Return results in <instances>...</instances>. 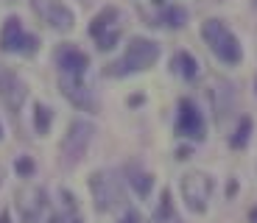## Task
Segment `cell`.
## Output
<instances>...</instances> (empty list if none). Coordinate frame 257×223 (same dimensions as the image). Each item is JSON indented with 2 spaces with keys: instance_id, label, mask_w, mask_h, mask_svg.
<instances>
[{
  "instance_id": "cell-1",
  "label": "cell",
  "mask_w": 257,
  "mask_h": 223,
  "mask_svg": "<svg viewBox=\"0 0 257 223\" xmlns=\"http://www.w3.org/2000/svg\"><path fill=\"white\" fill-rule=\"evenodd\" d=\"M160 45L154 39H146V37H135L132 42L126 45V53H123L117 62H112L106 67V76L112 78H123V76H132V73H143L148 67H154L157 59H160Z\"/></svg>"
},
{
  "instance_id": "cell-2",
  "label": "cell",
  "mask_w": 257,
  "mask_h": 223,
  "mask_svg": "<svg viewBox=\"0 0 257 223\" xmlns=\"http://www.w3.org/2000/svg\"><path fill=\"white\" fill-rule=\"evenodd\" d=\"M201 39L207 42V48L212 51V56L218 62L229 64V67L243 62V48H240L238 37L224 26V20H215V17L204 20L201 23Z\"/></svg>"
},
{
  "instance_id": "cell-3",
  "label": "cell",
  "mask_w": 257,
  "mask_h": 223,
  "mask_svg": "<svg viewBox=\"0 0 257 223\" xmlns=\"http://www.w3.org/2000/svg\"><path fill=\"white\" fill-rule=\"evenodd\" d=\"M92 137H95V126H92L90 120L76 117V120L67 126V131H64V137H62V145H59V162H62L64 170H73L76 165H81V159L87 156V151H90Z\"/></svg>"
},
{
  "instance_id": "cell-4",
  "label": "cell",
  "mask_w": 257,
  "mask_h": 223,
  "mask_svg": "<svg viewBox=\"0 0 257 223\" xmlns=\"http://www.w3.org/2000/svg\"><path fill=\"white\" fill-rule=\"evenodd\" d=\"M87 187H90L92 204H95V212H112L117 206H123L126 195H123L120 178L109 170H95L87 178Z\"/></svg>"
},
{
  "instance_id": "cell-5",
  "label": "cell",
  "mask_w": 257,
  "mask_h": 223,
  "mask_svg": "<svg viewBox=\"0 0 257 223\" xmlns=\"http://www.w3.org/2000/svg\"><path fill=\"white\" fill-rule=\"evenodd\" d=\"M179 190H182V201L185 206L193 212V215H204L207 206H210V198H212V190H215V181L212 176L201 170H193V173H185L179 181Z\"/></svg>"
},
{
  "instance_id": "cell-6",
  "label": "cell",
  "mask_w": 257,
  "mask_h": 223,
  "mask_svg": "<svg viewBox=\"0 0 257 223\" xmlns=\"http://www.w3.org/2000/svg\"><path fill=\"white\" fill-rule=\"evenodd\" d=\"M0 51L3 53H23V56H34L39 51V37L37 34H26L20 17H9L0 28Z\"/></svg>"
},
{
  "instance_id": "cell-7",
  "label": "cell",
  "mask_w": 257,
  "mask_h": 223,
  "mask_svg": "<svg viewBox=\"0 0 257 223\" xmlns=\"http://www.w3.org/2000/svg\"><path fill=\"white\" fill-rule=\"evenodd\" d=\"M31 9L48 28H53L59 34L73 31V26H76V14L64 6L62 0H31Z\"/></svg>"
},
{
  "instance_id": "cell-8",
  "label": "cell",
  "mask_w": 257,
  "mask_h": 223,
  "mask_svg": "<svg viewBox=\"0 0 257 223\" xmlns=\"http://www.w3.org/2000/svg\"><path fill=\"white\" fill-rule=\"evenodd\" d=\"M176 134L185 137V140L201 142L207 137V123L201 109L190 101V98H182L179 101V115H176Z\"/></svg>"
},
{
  "instance_id": "cell-9",
  "label": "cell",
  "mask_w": 257,
  "mask_h": 223,
  "mask_svg": "<svg viewBox=\"0 0 257 223\" xmlns=\"http://www.w3.org/2000/svg\"><path fill=\"white\" fill-rule=\"evenodd\" d=\"M59 89H62V95L67 98L76 109H81V112H95V109H98L95 95H92V89L84 84V78L59 76Z\"/></svg>"
},
{
  "instance_id": "cell-10",
  "label": "cell",
  "mask_w": 257,
  "mask_h": 223,
  "mask_svg": "<svg viewBox=\"0 0 257 223\" xmlns=\"http://www.w3.org/2000/svg\"><path fill=\"white\" fill-rule=\"evenodd\" d=\"M28 98V87L26 81L17 76L14 70H0V101L9 112H20L23 103Z\"/></svg>"
},
{
  "instance_id": "cell-11",
  "label": "cell",
  "mask_w": 257,
  "mask_h": 223,
  "mask_svg": "<svg viewBox=\"0 0 257 223\" xmlns=\"http://www.w3.org/2000/svg\"><path fill=\"white\" fill-rule=\"evenodd\" d=\"M53 62H56L62 76H76V78H84V73L90 67V56L78 51L76 45H59L56 53H53Z\"/></svg>"
},
{
  "instance_id": "cell-12",
  "label": "cell",
  "mask_w": 257,
  "mask_h": 223,
  "mask_svg": "<svg viewBox=\"0 0 257 223\" xmlns=\"http://www.w3.org/2000/svg\"><path fill=\"white\" fill-rule=\"evenodd\" d=\"M117 20H120V12H117L115 6H106V9H101V12L92 17V23H90V28H87V34H90L92 39H98V37H103L106 31H112V26H115Z\"/></svg>"
},
{
  "instance_id": "cell-13",
  "label": "cell",
  "mask_w": 257,
  "mask_h": 223,
  "mask_svg": "<svg viewBox=\"0 0 257 223\" xmlns=\"http://www.w3.org/2000/svg\"><path fill=\"white\" fill-rule=\"evenodd\" d=\"M128 184H132V190H135L140 198H148L151 190H154V173H148V170H143V167L132 165L128 167Z\"/></svg>"
},
{
  "instance_id": "cell-14",
  "label": "cell",
  "mask_w": 257,
  "mask_h": 223,
  "mask_svg": "<svg viewBox=\"0 0 257 223\" xmlns=\"http://www.w3.org/2000/svg\"><path fill=\"white\" fill-rule=\"evenodd\" d=\"M171 67H174V73H179L182 78H187V81H193V78L199 76V62H196V56L187 51H179L174 59H171Z\"/></svg>"
},
{
  "instance_id": "cell-15",
  "label": "cell",
  "mask_w": 257,
  "mask_h": 223,
  "mask_svg": "<svg viewBox=\"0 0 257 223\" xmlns=\"http://www.w3.org/2000/svg\"><path fill=\"white\" fill-rule=\"evenodd\" d=\"M251 131H254V120H251V117H240L238 128H235L232 137H229L232 151H243V148L249 145V140H251Z\"/></svg>"
},
{
  "instance_id": "cell-16",
  "label": "cell",
  "mask_w": 257,
  "mask_h": 223,
  "mask_svg": "<svg viewBox=\"0 0 257 223\" xmlns=\"http://www.w3.org/2000/svg\"><path fill=\"white\" fill-rule=\"evenodd\" d=\"M154 223H179L171 190H162V195H160V206L154 209Z\"/></svg>"
},
{
  "instance_id": "cell-17",
  "label": "cell",
  "mask_w": 257,
  "mask_h": 223,
  "mask_svg": "<svg viewBox=\"0 0 257 223\" xmlns=\"http://www.w3.org/2000/svg\"><path fill=\"white\" fill-rule=\"evenodd\" d=\"M185 23H187V9H182V6H165V9H162L160 26L176 31V28H185Z\"/></svg>"
},
{
  "instance_id": "cell-18",
  "label": "cell",
  "mask_w": 257,
  "mask_h": 223,
  "mask_svg": "<svg viewBox=\"0 0 257 223\" xmlns=\"http://www.w3.org/2000/svg\"><path fill=\"white\" fill-rule=\"evenodd\" d=\"M51 123H53V109L45 106V103H34V128H37L39 137H45L51 131Z\"/></svg>"
},
{
  "instance_id": "cell-19",
  "label": "cell",
  "mask_w": 257,
  "mask_h": 223,
  "mask_svg": "<svg viewBox=\"0 0 257 223\" xmlns=\"http://www.w3.org/2000/svg\"><path fill=\"white\" fill-rule=\"evenodd\" d=\"M14 170H17L20 178H31L34 173H37V162H34L31 156H17V162H14Z\"/></svg>"
},
{
  "instance_id": "cell-20",
  "label": "cell",
  "mask_w": 257,
  "mask_h": 223,
  "mask_svg": "<svg viewBox=\"0 0 257 223\" xmlns=\"http://www.w3.org/2000/svg\"><path fill=\"white\" fill-rule=\"evenodd\" d=\"M95 42H98V51L109 53L112 48H115V45L120 42V28H112V31H106V34H103V37H98Z\"/></svg>"
},
{
  "instance_id": "cell-21",
  "label": "cell",
  "mask_w": 257,
  "mask_h": 223,
  "mask_svg": "<svg viewBox=\"0 0 257 223\" xmlns=\"http://www.w3.org/2000/svg\"><path fill=\"white\" fill-rule=\"evenodd\" d=\"M48 223H84L78 212H56V215L48 217Z\"/></svg>"
},
{
  "instance_id": "cell-22",
  "label": "cell",
  "mask_w": 257,
  "mask_h": 223,
  "mask_svg": "<svg viewBox=\"0 0 257 223\" xmlns=\"http://www.w3.org/2000/svg\"><path fill=\"white\" fill-rule=\"evenodd\" d=\"M39 206L42 204H37V206H31V209H23V223H39Z\"/></svg>"
},
{
  "instance_id": "cell-23",
  "label": "cell",
  "mask_w": 257,
  "mask_h": 223,
  "mask_svg": "<svg viewBox=\"0 0 257 223\" xmlns=\"http://www.w3.org/2000/svg\"><path fill=\"white\" fill-rule=\"evenodd\" d=\"M117 223H140V212H137V209H126V215H123Z\"/></svg>"
},
{
  "instance_id": "cell-24",
  "label": "cell",
  "mask_w": 257,
  "mask_h": 223,
  "mask_svg": "<svg viewBox=\"0 0 257 223\" xmlns=\"http://www.w3.org/2000/svg\"><path fill=\"white\" fill-rule=\"evenodd\" d=\"M190 156H193V148H190V145H182V148H176V159H179V162L190 159Z\"/></svg>"
},
{
  "instance_id": "cell-25",
  "label": "cell",
  "mask_w": 257,
  "mask_h": 223,
  "mask_svg": "<svg viewBox=\"0 0 257 223\" xmlns=\"http://www.w3.org/2000/svg\"><path fill=\"white\" fill-rule=\"evenodd\" d=\"M235 192H238V181H235V178H232V181H229V184H226V195H235Z\"/></svg>"
},
{
  "instance_id": "cell-26",
  "label": "cell",
  "mask_w": 257,
  "mask_h": 223,
  "mask_svg": "<svg viewBox=\"0 0 257 223\" xmlns=\"http://www.w3.org/2000/svg\"><path fill=\"white\" fill-rule=\"evenodd\" d=\"M140 103H146V98H143V95H132V98H128V106H140Z\"/></svg>"
},
{
  "instance_id": "cell-27",
  "label": "cell",
  "mask_w": 257,
  "mask_h": 223,
  "mask_svg": "<svg viewBox=\"0 0 257 223\" xmlns=\"http://www.w3.org/2000/svg\"><path fill=\"white\" fill-rule=\"evenodd\" d=\"M0 223H14V220H12V212H9V209L0 212Z\"/></svg>"
},
{
  "instance_id": "cell-28",
  "label": "cell",
  "mask_w": 257,
  "mask_h": 223,
  "mask_svg": "<svg viewBox=\"0 0 257 223\" xmlns=\"http://www.w3.org/2000/svg\"><path fill=\"white\" fill-rule=\"evenodd\" d=\"M249 220H251V223H257V206H254V209L249 212Z\"/></svg>"
},
{
  "instance_id": "cell-29",
  "label": "cell",
  "mask_w": 257,
  "mask_h": 223,
  "mask_svg": "<svg viewBox=\"0 0 257 223\" xmlns=\"http://www.w3.org/2000/svg\"><path fill=\"white\" fill-rule=\"evenodd\" d=\"M154 6H165V0H154Z\"/></svg>"
},
{
  "instance_id": "cell-30",
  "label": "cell",
  "mask_w": 257,
  "mask_h": 223,
  "mask_svg": "<svg viewBox=\"0 0 257 223\" xmlns=\"http://www.w3.org/2000/svg\"><path fill=\"white\" fill-rule=\"evenodd\" d=\"M254 92H257V78H254Z\"/></svg>"
},
{
  "instance_id": "cell-31",
  "label": "cell",
  "mask_w": 257,
  "mask_h": 223,
  "mask_svg": "<svg viewBox=\"0 0 257 223\" xmlns=\"http://www.w3.org/2000/svg\"><path fill=\"white\" fill-rule=\"evenodd\" d=\"M0 137H3V126H0Z\"/></svg>"
}]
</instances>
